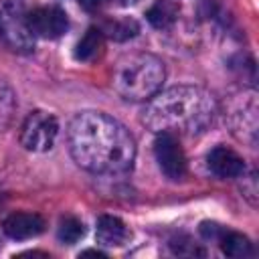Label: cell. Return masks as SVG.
<instances>
[{
	"mask_svg": "<svg viewBox=\"0 0 259 259\" xmlns=\"http://www.w3.org/2000/svg\"><path fill=\"white\" fill-rule=\"evenodd\" d=\"M67 140L73 160L93 174L127 172L136 158L132 134L101 111L77 113L69 123Z\"/></svg>",
	"mask_w": 259,
	"mask_h": 259,
	"instance_id": "6da1fadb",
	"label": "cell"
},
{
	"mask_svg": "<svg viewBox=\"0 0 259 259\" xmlns=\"http://www.w3.org/2000/svg\"><path fill=\"white\" fill-rule=\"evenodd\" d=\"M217 115V103L212 95L194 85H176L166 91H158L148 99L144 111V123L160 134H202L208 130Z\"/></svg>",
	"mask_w": 259,
	"mask_h": 259,
	"instance_id": "7a4b0ae2",
	"label": "cell"
},
{
	"mask_svg": "<svg viewBox=\"0 0 259 259\" xmlns=\"http://www.w3.org/2000/svg\"><path fill=\"white\" fill-rule=\"evenodd\" d=\"M166 71L158 57L150 53H132L121 57L111 75L113 89L127 101H148L164 85Z\"/></svg>",
	"mask_w": 259,
	"mask_h": 259,
	"instance_id": "3957f363",
	"label": "cell"
},
{
	"mask_svg": "<svg viewBox=\"0 0 259 259\" xmlns=\"http://www.w3.org/2000/svg\"><path fill=\"white\" fill-rule=\"evenodd\" d=\"M26 16L28 10L20 0H8L0 8V36L10 49L20 53L32 51L34 45V36L28 30Z\"/></svg>",
	"mask_w": 259,
	"mask_h": 259,
	"instance_id": "277c9868",
	"label": "cell"
},
{
	"mask_svg": "<svg viewBox=\"0 0 259 259\" xmlns=\"http://www.w3.org/2000/svg\"><path fill=\"white\" fill-rule=\"evenodd\" d=\"M59 134V123L53 113L32 111L20 127V144L30 152H47L53 148Z\"/></svg>",
	"mask_w": 259,
	"mask_h": 259,
	"instance_id": "5b68a950",
	"label": "cell"
},
{
	"mask_svg": "<svg viewBox=\"0 0 259 259\" xmlns=\"http://www.w3.org/2000/svg\"><path fill=\"white\" fill-rule=\"evenodd\" d=\"M154 156L166 178L180 180L186 174V156L176 134L160 132L154 142Z\"/></svg>",
	"mask_w": 259,
	"mask_h": 259,
	"instance_id": "8992f818",
	"label": "cell"
},
{
	"mask_svg": "<svg viewBox=\"0 0 259 259\" xmlns=\"http://www.w3.org/2000/svg\"><path fill=\"white\" fill-rule=\"evenodd\" d=\"M28 30L38 38H59L69 28V18L59 6H38L28 10Z\"/></svg>",
	"mask_w": 259,
	"mask_h": 259,
	"instance_id": "52a82bcc",
	"label": "cell"
},
{
	"mask_svg": "<svg viewBox=\"0 0 259 259\" xmlns=\"http://www.w3.org/2000/svg\"><path fill=\"white\" fill-rule=\"evenodd\" d=\"M4 233L14 241H24L45 231V219L36 212H12L2 223Z\"/></svg>",
	"mask_w": 259,
	"mask_h": 259,
	"instance_id": "ba28073f",
	"label": "cell"
},
{
	"mask_svg": "<svg viewBox=\"0 0 259 259\" xmlns=\"http://www.w3.org/2000/svg\"><path fill=\"white\" fill-rule=\"evenodd\" d=\"M206 164H208V170L212 174H217L219 178H237L245 172L243 158L227 146L212 148L206 156Z\"/></svg>",
	"mask_w": 259,
	"mask_h": 259,
	"instance_id": "9c48e42d",
	"label": "cell"
},
{
	"mask_svg": "<svg viewBox=\"0 0 259 259\" xmlns=\"http://www.w3.org/2000/svg\"><path fill=\"white\" fill-rule=\"evenodd\" d=\"M95 237L105 247H119L130 239V231L121 219L111 217V214H103L97 219Z\"/></svg>",
	"mask_w": 259,
	"mask_h": 259,
	"instance_id": "30bf717a",
	"label": "cell"
},
{
	"mask_svg": "<svg viewBox=\"0 0 259 259\" xmlns=\"http://www.w3.org/2000/svg\"><path fill=\"white\" fill-rule=\"evenodd\" d=\"M148 22L156 28H168L178 18V4L174 0H156L146 12Z\"/></svg>",
	"mask_w": 259,
	"mask_h": 259,
	"instance_id": "8fae6325",
	"label": "cell"
},
{
	"mask_svg": "<svg viewBox=\"0 0 259 259\" xmlns=\"http://www.w3.org/2000/svg\"><path fill=\"white\" fill-rule=\"evenodd\" d=\"M217 241L221 243L223 253L229 255V257L241 259V257L253 255V247H251L249 239H247L245 235H241V233H233V231H227V229H225Z\"/></svg>",
	"mask_w": 259,
	"mask_h": 259,
	"instance_id": "7c38bea8",
	"label": "cell"
},
{
	"mask_svg": "<svg viewBox=\"0 0 259 259\" xmlns=\"http://www.w3.org/2000/svg\"><path fill=\"white\" fill-rule=\"evenodd\" d=\"M103 45V32L95 26L87 28V32L79 38L77 47H75V59L77 61H91L97 57V53L101 51Z\"/></svg>",
	"mask_w": 259,
	"mask_h": 259,
	"instance_id": "4fadbf2b",
	"label": "cell"
},
{
	"mask_svg": "<svg viewBox=\"0 0 259 259\" xmlns=\"http://www.w3.org/2000/svg\"><path fill=\"white\" fill-rule=\"evenodd\" d=\"M138 30H140V26L134 18H117V20H109L101 32H105L109 38L121 42V40H127L132 36H136Z\"/></svg>",
	"mask_w": 259,
	"mask_h": 259,
	"instance_id": "5bb4252c",
	"label": "cell"
},
{
	"mask_svg": "<svg viewBox=\"0 0 259 259\" xmlns=\"http://www.w3.org/2000/svg\"><path fill=\"white\" fill-rule=\"evenodd\" d=\"M83 235H85V227H83V223H81L79 219H75V217H65V219H61L59 229H57V237H59L61 243L73 245V243H77Z\"/></svg>",
	"mask_w": 259,
	"mask_h": 259,
	"instance_id": "9a60e30c",
	"label": "cell"
},
{
	"mask_svg": "<svg viewBox=\"0 0 259 259\" xmlns=\"http://www.w3.org/2000/svg\"><path fill=\"white\" fill-rule=\"evenodd\" d=\"M103 2H105V0H79V4H81L85 10H89V12L97 10V8H99Z\"/></svg>",
	"mask_w": 259,
	"mask_h": 259,
	"instance_id": "2e32d148",
	"label": "cell"
},
{
	"mask_svg": "<svg viewBox=\"0 0 259 259\" xmlns=\"http://www.w3.org/2000/svg\"><path fill=\"white\" fill-rule=\"evenodd\" d=\"M81 255H97V257H103V253L97 251V249H87V251H83Z\"/></svg>",
	"mask_w": 259,
	"mask_h": 259,
	"instance_id": "e0dca14e",
	"label": "cell"
},
{
	"mask_svg": "<svg viewBox=\"0 0 259 259\" xmlns=\"http://www.w3.org/2000/svg\"><path fill=\"white\" fill-rule=\"evenodd\" d=\"M140 0H117V4L119 6H134V4H138Z\"/></svg>",
	"mask_w": 259,
	"mask_h": 259,
	"instance_id": "ac0fdd59",
	"label": "cell"
}]
</instances>
